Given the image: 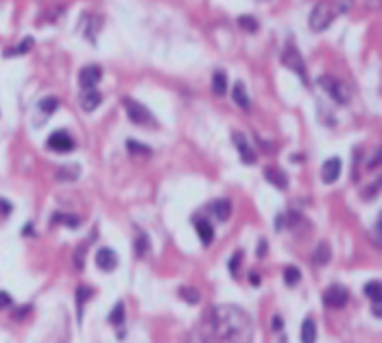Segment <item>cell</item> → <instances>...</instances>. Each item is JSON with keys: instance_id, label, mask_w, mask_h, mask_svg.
Here are the masks:
<instances>
[{"instance_id": "cell-33", "label": "cell", "mask_w": 382, "mask_h": 343, "mask_svg": "<svg viewBox=\"0 0 382 343\" xmlns=\"http://www.w3.org/2000/svg\"><path fill=\"white\" fill-rule=\"evenodd\" d=\"M83 258H85V245H81V247H77V251H75V258H72V260H75V267L79 269V271L83 269Z\"/></svg>"}, {"instance_id": "cell-6", "label": "cell", "mask_w": 382, "mask_h": 343, "mask_svg": "<svg viewBox=\"0 0 382 343\" xmlns=\"http://www.w3.org/2000/svg\"><path fill=\"white\" fill-rule=\"evenodd\" d=\"M349 299V293L345 287H341V284H332V287L326 289L323 293V304L328 308H343Z\"/></svg>"}, {"instance_id": "cell-23", "label": "cell", "mask_w": 382, "mask_h": 343, "mask_svg": "<svg viewBox=\"0 0 382 343\" xmlns=\"http://www.w3.org/2000/svg\"><path fill=\"white\" fill-rule=\"evenodd\" d=\"M94 295V291L90 289V287H79L77 289V306H79V317L83 315V304L87 299H90Z\"/></svg>"}, {"instance_id": "cell-2", "label": "cell", "mask_w": 382, "mask_h": 343, "mask_svg": "<svg viewBox=\"0 0 382 343\" xmlns=\"http://www.w3.org/2000/svg\"><path fill=\"white\" fill-rule=\"evenodd\" d=\"M334 7H332L330 3H319L312 7L310 11V18H308V22H310V29L312 31H326L332 20H334Z\"/></svg>"}, {"instance_id": "cell-11", "label": "cell", "mask_w": 382, "mask_h": 343, "mask_svg": "<svg viewBox=\"0 0 382 343\" xmlns=\"http://www.w3.org/2000/svg\"><path fill=\"white\" fill-rule=\"evenodd\" d=\"M341 168H343V164H341L339 158H330L323 162V168H321V179L326 184H334L339 175H341Z\"/></svg>"}, {"instance_id": "cell-18", "label": "cell", "mask_w": 382, "mask_h": 343, "mask_svg": "<svg viewBox=\"0 0 382 343\" xmlns=\"http://www.w3.org/2000/svg\"><path fill=\"white\" fill-rule=\"evenodd\" d=\"M210 208H212V212L216 215L218 221H227V219H230V215H232V206H230V201H227V199H218V201H214Z\"/></svg>"}, {"instance_id": "cell-1", "label": "cell", "mask_w": 382, "mask_h": 343, "mask_svg": "<svg viewBox=\"0 0 382 343\" xmlns=\"http://www.w3.org/2000/svg\"><path fill=\"white\" fill-rule=\"evenodd\" d=\"M210 324H212L214 341L221 343H251L254 326L249 315L238 306H216L208 310Z\"/></svg>"}, {"instance_id": "cell-36", "label": "cell", "mask_w": 382, "mask_h": 343, "mask_svg": "<svg viewBox=\"0 0 382 343\" xmlns=\"http://www.w3.org/2000/svg\"><path fill=\"white\" fill-rule=\"evenodd\" d=\"M334 13H345L349 11V7H352V0H334Z\"/></svg>"}, {"instance_id": "cell-19", "label": "cell", "mask_w": 382, "mask_h": 343, "mask_svg": "<svg viewBox=\"0 0 382 343\" xmlns=\"http://www.w3.org/2000/svg\"><path fill=\"white\" fill-rule=\"evenodd\" d=\"M212 92L216 96H223L227 92V75L223 70H216L212 75Z\"/></svg>"}, {"instance_id": "cell-9", "label": "cell", "mask_w": 382, "mask_h": 343, "mask_svg": "<svg viewBox=\"0 0 382 343\" xmlns=\"http://www.w3.org/2000/svg\"><path fill=\"white\" fill-rule=\"evenodd\" d=\"M232 140L236 142V149L240 153V160L245 162V164H256V151L251 149V144L247 142V138L242 136L240 132H234L232 134Z\"/></svg>"}, {"instance_id": "cell-41", "label": "cell", "mask_w": 382, "mask_h": 343, "mask_svg": "<svg viewBox=\"0 0 382 343\" xmlns=\"http://www.w3.org/2000/svg\"><path fill=\"white\" fill-rule=\"evenodd\" d=\"M273 328L275 330H282V317H278V315L273 317Z\"/></svg>"}, {"instance_id": "cell-39", "label": "cell", "mask_w": 382, "mask_h": 343, "mask_svg": "<svg viewBox=\"0 0 382 343\" xmlns=\"http://www.w3.org/2000/svg\"><path fill=\"white\" fill-rule=\"evenodd\" d=\"M371 304H373V317L380 319V317H382V304H380V302H371Z\"/></svg>"}, {"instance_id": "cell-22", "label": "cell", "mask_w": 382, "mask_h": 343, "mask_svg": "<svg viewBox=\"0 0 382 343\" xmlns=\"http://www.w3.org/2000/svg\"><path fill=\"white\" fill-rule=\"evenodd\" d=\"M382 287H380V280H371V282H367L365 284V295H367L371 302H380L382 297V291H380Z\"/></svg>"}, {"instance_id": "cell-5", "label": "cell", "mask_w": 382, "mask_h": 343, "mask_svg": "<svg viewBox=\"0 0 382 343\" xmlns=\"http://www.w3.org/2000/svg\"><path fill=\"white\" fill-rule=\"evenodd\" d=\"M319 85L326 90V92L330 94V99H334L336 103L345 105L349 101V90H347L345 83H341L339 79H334V77H321L319 79Z\"/></svg>"}, {"instance_id": "cell-44", "label": "cell", "mask_w": 382, "mask_h": 343, "mask_svg": "<svg viewBox=\"0 0 382 343\" xmlns=\"http://www.w3.org/2000/svg\"><path fill=\"white\" fill-rule=\"evenodd\" d=\"M376 3H378V0H376Z\"/></svg>"}, {"instance_id": "cell-29", "label": "cell", "mask_w": 382, "mask_h": 343, "mask_svg": "<svg viewBox=\"0 0 382 343\" xmlns=\"http://www.w3.org/2000/svg\"><path fill=\"white\" fill-rule=\"evenodd\" d=\"M39 110H42L44 114H53L57 108H59V101L55 99V96H46V99H42L39 101V105H37Z\"/></svg>"}, {"instance_id": "cell-17", "label": "cell", "mask_w": 382, "mask_h": 343, "mask_svg": "<svg viewBox=\"0 0 382 343\" xmlns=\"http://www.w3.org/2000/svg\"><path fill=\"white\" fill-rule=\"evenodd\" d=\"M232 99L236 101V105H238V108H242V110H249L251 108V101H249V96L245 92V85H242L240 81L232 88Z\"/></svg>"}, {"instance_id": "cell-38", "label": "cell", "mask_w": 382, "mask_h": 343, "mask_svg": "<svg viewBox=\"0 0 382 343\" xmlns=\"http://www.w3.org/2000/svg\"><path fill=\"white\" fill-rule=\"evenodd\" d=\"M266 249H269V245H266V241H260V245H258V258H264Z\"/></svg>"}, {"instance_id": "cell-31", "label": "cell", "mask_w": 382, "mask_h": 343, "mask_svg": "<svg viewBox=\"0 0 382 343\" xmlns=\"http://www.w3.org/2000/svg\"><path fill=\"white\" fill-rule=\"evenodd\" d=\"M127 151L129 153H140V155H149L151 153L149 146H144V144L136 142V140H127Z\"/></svg>"}, {"instance_id": "cell-24", "label": "cell", "mask_w": 382, "mask_h": 343, "mask_svg": "<svg viewBox=\"0 0 382 343\" xmlns=\"http://www.w3.org/2000/svg\"><path fill=\"white\" fill-rule=\"evenodd\" d=\"M77 177H79V166H63L57 170V179L59 182H72Z\"/></svg>"}, {"instance_id": "cell-27", "label": "cell", "mask_w": 382, "mask_h": 343, "mask_svg": "<svg viewBox=\"0 0 382 343\" xmlns=\"http://www.w3.org/2000/svg\"><path fill=\"white\" fill-rule=\"evenodd\" d=\"M53 223H66L68 227H77L81 223L79 217H72V215H63V212H57L53 217Z\"/></svg>"}, {"instance_id": "cell-16", "label": "cell", "mask_w": 382, "mask_h": 343, "mask_svg": "<svg viewBox=\"0 0 382 343\" xmlns=\"http://www.w3.org/2000/svg\"><path fill=\"white\" fill-rule=\"evenodd\" d=\"M299 341L302 343H314L317 341V326L314 321L308 317V319H304L302 324V330H299Z\"/></svg>"}, {"instance_id": "cell-30", "label": "cell", "mask_w": 382, "mask_h": 343, "mask_svg": "<svg viewBox=\"0 0 382 343\" xmlns=\"http://www.w3.org/2000/svg\"><path fill=\"white\" fill-rule=\"evenodd\" d=\"M238 24L245 31H249V33H256L258 31V20L256 18H251V15H240L238 18Z\"/></svg>"}, {"instance_id": "cell-3", "label": "cell", "mask_w": 382, "mask_h": 343, "mask_svg": "<svg viewBox=\"0 0 382 343\" xmlns=\"http://www.w3.org/2000/svg\"><path fill=\"white\" fill-rule=\"evenodd\" d=\"M123 108L127 112V116L131 122L136 125H149V127H155V118L153 114L149 112V108H144L142 103H138L133 99H123Z\"/></svg>"}, {"instance_id": "cell-7", "label": "cell", "mask_w": 382, "mask_h": 343, "mask_svg": "<svg viewBox=\"0 0 382 343\" xmlns=\"http://www.w3.org/2000/svg\"><path fill=\"white\" fill-rule=\"evenodd\" d=\"M46 146L51 151H57V153H68L75 149V140H72V136L68 132H53L51 136H48L46 140Z\"/></svg>"}, {"instance_id": "cell-21", "label": "cell", "mask_w": 382, "mask_h": 343, "mask_svg": "<svg viewBox=\"0 0 382 343\" xmlns=\"http://www.w3.org/2000/svg\"><path fill=\"white\" fill-rule=\"evenodd\" d=\"M299 280H302V271H299L297 267H293V265L284 267V282H286L288 287H295Z\"/></svg>"}, {"instance_id": "cell-40", "label": "cell", "mask_w": 382, "mask_h": 343, "mask_svg": "<svg viewBox=\"0 0 382 343\" xmlns=\"http://www.w3.org/2000/svg\"><path fill=\"white\" fill-rule=\"evenodd\" d=\"M0 210H3L5 215H9V212H11V206H9V203H7V201L0 199Z\"/></svg>"}, {"instance_id": "cell-4", "label": "cell", "mask_w": 382, "mask_h": 343, "mask_svg": "<svg viewBox=\"0 0 382 343\" xmlns=\"http://www.w3.org/2000/svg\"><path fill=\"white\" fill-rule=\"evenodd\" d=\"M282 63L286 68H290L293 72H297L299 77H302L304 83H308V75H306V66H304V59H302V55H299V51L293 44H288L286 48H284V53H282Z\"/></svg>"}, {"instance_id": "cell-35", "label": "cell", "mask_w": 382, "mask_h": 343, "mask_svg": "<svg viewBox=\"0 0 382 343\" xmlns=\"http://www.w3.org/2000/svg\"><path fill=\"white\" fill-rule=\"evenodd\" d=\"M382 230V219L378 217L376 219V225H373V245H376V247H380V245H382V239H380V232Z\"/></svg>"}, {"instance_id": "cell-14", "label": "cell", "mask_w": 382, "mask_h": 343, "mask_svg": "<svg viewBox=\"0 0 382 343\" xmlns=\"http://www.w3.org/2000/svg\"><path fill=\"white\" fill-rule=\"evenodd\" d=\"M194 227H197V234H199V239L203 245H210L214 239V227L210 225L206 219H194Z\"/></svg>"}, {"instance_id": "cell-8", "label": "cell", "mask_w": 382, "mask_h": 343, "mask_svg": "<svg viewBox=\"0 0 382 343\" xmlns=\"http://www.w3.org/2000/svg\"><path fill=\"white\" fill-rule=\"evenodd\" d=\"M96 267L101 269V271H114V269L118 267V256L116 251L109 249V247H101L96 251Z\"/></svg>"}, {"instance_id": "cell-28", "label": "cell", "mask_w": 382, "mask_h": 343, "mask_svg": "<svg viewBox=\"0 0 382 343\" xmlns=\"http://www.w3.org/2000/svg\"><path fill=\"white\" fill-rule=\"evenodd\" d=\"M31 46H33V37H24V42H20L15 48H11V51H7L5 55L11 57V55H22V53H29Z\"/></svg>"}, {"instance_id": "cell-26", "label": "cell", "mask_w": 382, "mask_h": 343, "mask_svg": "<svg viewBox=\"0 0 382 343\" xmlns=\"http://www.w3.org/2000/svg\"><path fill=\"white\" fill-rule=\"evenodd\" d=\"M123 321H125V304H123V302H118V304L114 306V310L109 313V324L120 326Z\"/></svg>"}, {"instance_id": "cell-20", "label": "cell", "mask_w": 382, "mask_h": 343, "mask_svg": "<svg viewBox=\"0 0 382 343\" xmlns=\"http://www.w3.org/2000/svg\"><path fill=\"white\" fill-rule=\"evenodd\" d=\"M179 297L186 302V304H199L201 293L194 289V287H182V289H179Z\"/></svg>"}, {"instance_id": "cell-32", "label": "cell", "mask_w": 382, "mask_h": 343, "mask_svg": "<svg viewBox=\"0 0 382 343\" xmlns=\"http://www.w3.org/2000/svg\"><path fill=\"white\" fill-rule=\"evenodd\" d=\"M136 254L140 258L149 254V239H146V236H138L136 239Z\"/></svg>"}, {"instance_id": "cell-13", "label": "cell", "mask_w": 382, "mask_h": 343, "mask_svg": "<svg viewBox=\"0 0 382 343\" xmlns=\"http://www.w3.org/2000/svg\"><path fill=\"white\" fill-rule=\"evenodd\" d=\"M264 179L269 184H273L275 188H280V190H284L288 186V177L282 173L280 168H273V166H269V168H264Z\"/></svg>"}, {"instance_id": "cell-12", "label": "cell", "mask_w": 382, "mask_h": 343, "mask_svg": "<svg viewBox=\"0 0 382 343\" xmlns=\"http://www.w3.org/2000/svg\"><path fill=\"white\" fill-rule=\"evenodd\" d=\"M103 103V96L101 92H96V90H83V94H81V108L85 112H94L99 105Z\"/></svg>"}, {"instance_id": "cell-42", "label": "cell", "mask_w": 382, "mask_h": 343, "mask_svg": "<svg viewBox=\"0 0 382 343\" xmlns=\"http://www.w3.org/2000/svg\"><path fill=\"white\" fill-rule=\"evenodd\" d=\"M29 310H31L29 306H27V308H20V310H18V313H15L13 317H15V319H22V317H24V315H27V313H29Z\"/></svg>"}, {"instance_id": "cell-37", "label": "cell", "mask_w": 382, "mask_h": 343, "mask_svg": "<svg viewBox=\"0 0 382 343\" xmlns=\"http://www.w3.org/2000/svg\"><path fill=\"white\" fill-rule=\"evenodd\" d=\"M11 295H9V293H7V291H0V310H3V308H9L11 306Z\"/></svg>"}, {"instance_id": "cell-43", "label": "cell", "mask_w": 382, "mask_h": 343, "mask_svg": "<svg viewBox=\"0 0 382 343\" xmlns=\"http://www.w3.org/2000/svg\"><path fill=\"white\" fill-rule=\"evenodd\" d=\"M249 277H251V282H254L256 287H258V284H260V275H258V273H251Z\"/></svg>"}, {"instance_id": "cell-10", "label": "cell", "mask_w": 382, "mask_h": 343, "mask_svg": "<svg viewBox=\"0 0 382 343\" xmlns=\"http://www.w3.org/2000/svg\"><path fill=\"white\" fill-rule=\"evenodd\" d=\"M101 68L99 66H85V68H81L79 72V83L83 90H92L96 83L101 81Z\"/></svg>"}, {"instance_id": "cell-34", "label": "cell", "mask_w": 382, "mask_h": 343, "mask_svg": "<svg viewBox=\"0 0 382 343\" xmlns=\"http://www.w3.org/2000/svg\"><path fill=\"white\" fill-rule=\"evenodd\" d=\"M240 260H242V254H240V251H236V254H234V258L230 260V265H227V267H230V273H232V275H236V273H238Z\"/></svg>"}, {"instance_id": "cell-25", "label": "cell", "mask_w": 382, "mask_h": 343, "mask_svg": "<svg viewBox=\"0 0 382 343\" xmlns=\"http://www.w3.org/2000/svg\"><path fill=\"white\" fill-rule=\"evenodd\" d=\"M188 343H212V339H210V334L201 328V326H197L190 334H188Z\"/></svg>"}, {"instance_id": "cell-15", "label": "cell", "mask_w": 382, "mask_h": 343, "mask_svg": "<svg viewBox=\"0 0 382 343\" xmlns=\"http://www.w3.org/2000/svg\"><path fill=\"white\" fill-rule=\"evenodd\" d=\"M330 258H332L330 245L328 243H319V245H317V249H314V254H312V263L317 267H323V265L330 263Z\"/></svg>"}]
</instances>
